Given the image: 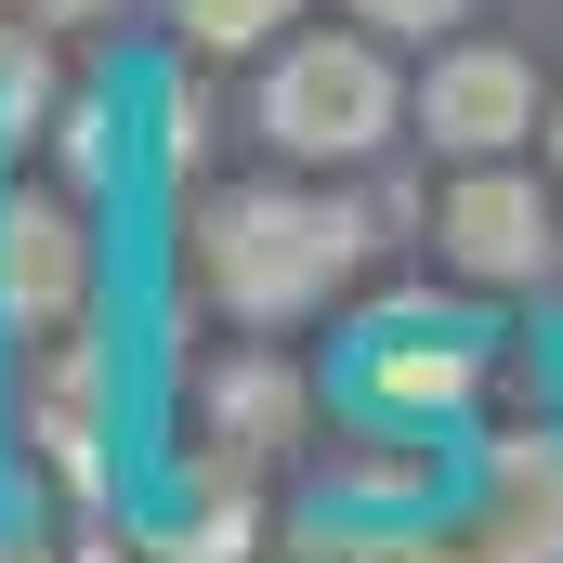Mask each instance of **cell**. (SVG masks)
Returning <instances> with one entry per match:
<instances>
[{"label": "cell", "mask_w": 563, "mask_h": 563, "mask_svg": "<svg viewBox=\"0 0 563 563\" xmlns=\"http://www.w3.org/2000/svg\"><path fill=\"white\" fill-rule=\"evenodd\" d=\"M367 263V210L314 184H223L197 197V288L236 328H301L328 288Z\"/></svg>", "instance_id": "1"}, {"label": "cell", "mask_w": 563, "mask_h": 563, "mask_svg": "<svg viewBox=\"0 0 563 563\" xmlns=\"http://www.w3.org/2000/svg\"><path fill=\"white\" fill-rule=\"evenodd\" d=\"M472 367H485V341H472V328H420V314H394L380 341H354V394H367L380 420H432V407H459Z\"/></svg>", "instance_id": "9"}, {"label": "cell", "mask_w": 563, "mask_h": 563, "mask_svg": "<svg viewBox=\"0 0 563 563\" xmlns=\"http://www.w3.org/2000/svg\"><path fill=\"white\" fill-rule=\"evenodd\" d=\"M0 563H40V551H26V538H0Z\"/></svg>", "instance_id": "18"}, {"label": "cell", "mask_w": 563, "mask_h": 563, "mask_svg": "<svg viewBox=\"0 0 563 563\" xmlns=\"http://www.w3.org/2000/svg\"><path fill=\"white\" fill-rule=\"evenodd\" d=\"M485 563H563V432H498L485 445Z\"/></svg>", "instance_id": "7"}, {"label": "cell", "mask_w": 563, "mask_h": 563, "mask_svg": "<svg viewBox=\"0 0 563 563\" xmlns=\"http://www.w3.org/2000/svg\"><path fill=\"white\" fill-rule=\"evenodd\" d=\"M26 445L53 459L66 498H106V354L92 341H53L26 367Z\"/></svg>", "instance_id": "8"}, {"label": "cell", "mask_w": 563, "mask_h": 563, "mask_svg": "<svg viewBox=\"0 0 563 563\" xmlns=\"http://www.w3.org/2000/svg\"><path fill=\"white\" fill-rule=\"evenodd\" d=\"M301 420H314V394H301L288 354H223V367L197 380V432H210L223 472H276L288 445H301Z\"/></svg>", "instance_id": "6"}, {"label": "cell", "mask_w": 563, "mask_h": 563, "mask_svg": "<svg viewBox=\"0 0 563 563\" xmlns=\"http://www.w3.org/2000/svg\"><path fill=\"white\" fill-rule=\"evenodd\" d=\"M13 26H92V13H119V0H0Z\"/></svg>", "instance_id": "15"}, {"label": "cell", "mask_w": 563, "mask_h": 563, "mask_svg": "<svg viewBox=\"0 0 563 563\" xmlns=\"http://www.w3.org/2000/svg\"><path fill=\"white\" fill-rule=\"evenodd\" d=\"M157 13H170V40H184L197 66H210V53H223V66H236V53H276L288 26H301V0H157Z\"/></svg>", "instance_id": "10"}, {"label": "cell", "mask_w": 563, "mask_h": 563, "mask_svg": "<svg viewBox=\"0 0 563 563\" xmlns=\"http://www.w3.org/2000/svg\"><path fill=\"white\" fill-rule=\"evenodd\" d=\"M551 170H563V92H551Z\"/></svg>", "instance_id": "17"}, {"label": "cell", "mask_w": 563, "mask_h": 563, "mask_svg": "<svg viewBox=\"0 0 563 563\" xmlns=\"http://www.w3.org/2000/svg\"><path fill=\"white\" fill-rule=\"evenodd\" d=\"M263 144L288 170H367L380 144L407 132V66L380 26H301L263 53Z\"/></svg>", "instance_id": "2"}, {"label": "cell", "mask_w": 563, "mask_h": 563, "mask_svg": "<svg viewBox=\"0 0 563 563\" xmlns=\"http://www.w3.org/2000/svg\"><path fill=\"white\" fill-rule=\"evenodd\" d=\"M407 132H420L432 157H525V144L551 132L538 66H525L511 40H432L420 79H407Z\"/></svg>", "instance_id": "4"}, {"label": "cell", "mask_w": 563, "mask_h": 563, "mask_svg": "<svg viewBox=\"0 0 563 563\" xmlns=\"http://www.w3.org/2000/svg\"><path fill=\"white\" fill-rule=\"evenodd\" d=\"M157 157H170V170H197V157H210V92H197V79H170V92H157Z\"/></svg>", "instance_id": "12"}, {"label": "cell", "mask_w": 563, "mask_h": 563, "mask_svg": "<svg viewBox=\"0 0 563 563\" xmlns=\"http://www.w3.org/2000/svg\"><path fill=\"white\" fill-rule=\"evenodd\" d=\"M250 538H263V511H250V485H223V511H184L157 551L170 563H250Z\"/></svg>", "instance_id": "11"}, {"label": "cell", "mask_w": 563, "mask_h": 563, "mask_svg": "<svg viewBox=\"0 0 563 563\" xmlns=\"http://www.w3.org/2000/svg\"><path fill=\"white\" fill-rule=\"evenodd\" d=\"M79 563H132V551H119V525H92V538H79Z\"/></svg>", "instance_id": "16"}, {"label": "cell", "mask_w": 563, "mask_h": 563, "mask_svg": "<svg viewBox=\"0 0 563 563\" xmlns=\"http://www.w3.org/2000/svg\"><path fill=\"white\" fill-rule=\"evenodd\" d=\"M354 26H380V40H420L432 53V26H472V0H341Z\"/></svg>", "instance_id": "14"}, {"label": "cell", "mask_w": 563, "mask_h": 563, "mask_svg": "<svg viewBox=\"0 0 563 563\" xmlns=\"http://www.w3.org/2000/svg\"><path fill=\"white\" fill-rule=\"evenodd\" d=\"M432 263L459 288H551L563 276V210L538 197V170L459 157V184L432 197Z\"/></svg>", "instance_id": "3"}, {"label": "cell", "mask_w": 563, "mask_h": 563, "mask_svg": "<svg viewBox=\"0 0 563 563\" xmlns=\"http://www.w3.org/2000/svg\"><path fill=\"white\" fill-rule=\"evenodd\" d=\"M92 301V210L79 184H13L0 197V328L13 341H66Z\"/></svg>", "instance_id": "5"}, {"label": "cell", "mask_w": 563, "mask_h": 563, "mask_svg": "<svg viewBox=\"0 0 563 563\" xmlns=\"http://www.w3.org/2000/svg\"><path fill=\"white\" fill-rule=\"evenodd\" d=\"M53 132H66V184H106V157H119V106H53Z\"/></svg>", "instance_id": "13"}]
</instances>
